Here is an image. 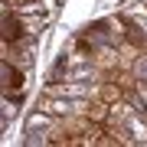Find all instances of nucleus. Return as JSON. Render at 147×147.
Segmentation results:
<instances>
[{
  "mask_svg": "<svg viewBox=\"0 0 147 147\" xmlns=\"http://www.w3.org/2000/svg\"><path fill=\"white\" fill-rule=\"evenodd\" d=\"M30 36H36V33L26 30L23 13L16 10V7H3V42H23Z\"/></svg>",
  "mask_w": 147,
  "mask_h": 147,
  "instance_id": "f257e3e1",
  "label": "nucleus"
},
{
  "mask_svg": "<svg viewBox=\"0 0 147 147\" xmlns=\"http://www.w3.org/2000/svg\"><path fill=\"white\" fill-rule=\"evenodd\" d=\"M23 72L26 69L10 62V59H3V95H23Z\"/></svg>",
  "mask_w": 147,
  "mask_h": 147,
  "instance_id": "f03ea898",
  "label": "nucleus"
},
{
  "mask_svg": "<svg viewBox=\"0 0 147 147\" xmlns=\"http://www.w3.org/2000/svg\"><path fill=\"white\" fill-rule=\"evenodd\" d=\"M124 42H131V46L144 49V46H147V30H144V26H137V23H131V26L124 30Z\"/></svg>",
  "mask_w": 147,
  "mask_h": 147,
  "instance_id": "7ed1b4c3",
  "label": "nucleus"
},
{
  "mask_svg": "<svg viewBox=\"0 0 147 147\" xmlns=\"http://www.w3.org/2000/svg\"><path fill=\"white\" fill-rule=\"evenodd\" d=\"M131 75H134V79L141 82V85H147V56H144V53H141V56H137L134 62H131Z\"/></svg>",
  "mask_w": 147,
  "mask_h": 147,
  "instance_id": "20e7f679",
  "label": "nucleus"
}]
</instances>
